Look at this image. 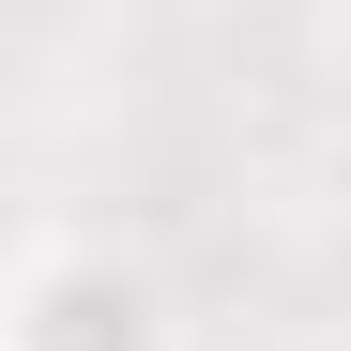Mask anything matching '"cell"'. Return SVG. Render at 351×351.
<instances>
[{
  "label": "cell",
  "instance_id": "obj_1",
  "mask_svg": "<svg viewBox=\"0 0 351 351\" xmlns=\"http://www.w3.org/2000/svg\"><path fill=\"white\" fill-rule=\"evenodd\" d=\"M0 351H184V306L123 245H31L16 306H0Z\"/></svg>",
  "mask_w": 351,
  "mask_h": 351
}]
</instances>
